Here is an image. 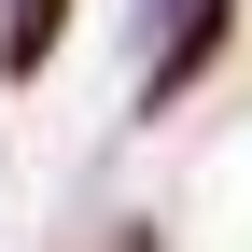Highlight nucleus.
Instances as JSON below:
<instances>
[{
  "label": "nucleus",
  "mask_w": 252,
  "mask_h": 252,
  "mask_svg": "<svg viewBox=\"0 0 252 252\" xmlns=\"http://www.w3.org/2000/svg\"><path fill=\"white\" fill-rule=\"evenodd\" d=\"M56 28H70V0H0V56H14V70H42Z\"/></svg>",
  "instance_id": "nucleus-2"
},
{
  "label": "nucleus",
  "mask_w": 252,
  "mask_h": 252,
  "mask_svg": "<svg viewBox=\"0 0 252 252\" xmlns=\"http://www.w3.org/2000/svg\"><path fill=\"white\" fill-rule=\"evenodd\" d=\"M224 42H238V14H224V0H210V14H182V42L154 56V84H140V98H182V84H196V70H210Z\"/></svg>",
  "instance_id": "nucleus-1"
}]
</instances>
